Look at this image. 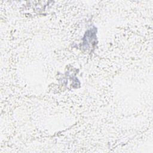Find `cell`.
<instances>
[{"label": "cell", "mask_w": 153, "mask_h": 153, "mask_svg": "<svg viewBox=\"0 0 153 153\" xmlns=\"http://www.w3.org/2000/svg\"><path fill=\"white\" fill-rule=\"evenodd\" d=\"M96 39V28L93 27L87 30L82 39V46L84 48H88L90 44H95Z\"/></svg>", "instance_id": "cell-1"}]
</instances>
